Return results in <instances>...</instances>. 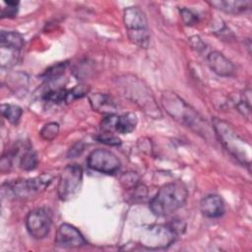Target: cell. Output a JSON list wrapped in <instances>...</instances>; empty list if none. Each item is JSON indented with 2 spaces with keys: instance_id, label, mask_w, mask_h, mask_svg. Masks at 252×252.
Instances as JSON below:
<instances>
[{
  "instance_id": "obj_1",
  "label": "cell",
  "mask_w": 252,
  "mask_h": 252,
  "mask_svg": "<svg viewBox=\"0 0 252 252\" xmlns=\"http://www.w3.org/2000/svg\"><path fill=\"white\" fill-rule=\"evenodd\" d=\"M160 101L162 107L174 120L200 135L207 134L208 125L206 121L177 94L165 91L161 94Z\"/></svg>"
},
{
  "instance_id": "obj_2",
  "label": "cell",
  "mask_w": 252,
  "mask_h": 252,
  "mask_svg": "<svg viewBox=\"0 0 252 252\" xmlns=\"http://www.w3.org/2000/svg\"><path fill=\"white\" fill-rule=\"evenodd\" d=\"M188 198L185 184L179 180L163 185L151 199L149 209L158 217L169 216L182 208Z\"/></svg>"
},
{
  "instance_id": "obj_3",
  "label": "cell",
  "mask_w": 252,
  "mask_h": 252,
  "mask_svg": "<svg viewBox=\"0 0 252 252\" xmlns=\"http://www.w3.org/2000/svg\"><path fill=\"white\" fill-rule=\"evenodd\" d=\"M185 223L181 220H172L165 224H151L143 227L139 243L141 246L151 249H164L170 246L185 230Z\"/></svg>"
},
{
  "instance_id": "obj_4",
  "label": "cell",
  "mask_w": 252,
  "mask_h": 252,
  "mask_svg": "<svg viewBox=\"0 0 252 252\" xmlns=\"http://www.w3.org/2000/svg\"><path fill=\"white\" fill-rule=\"evenodd\" d=\"M118 87L123 90L124 95L135 102L146 114L155 119L161 117L153 93L143 81L130 75L122 76L118 79Z\"/></svg>"
},
{
  "instance_id": "obj_5",
  "label": "cell",
  "mask_w": 252,
  "mask_h": 252,
  "mask_svg": "<svg viewBox=\"0 0 252 252\" xmlns=\"http://www.w3.org/2000/svg\"><path fill=\"white\" fill-rule=\"evenodd\" d=\"M213 128L217 137L238 161L242 164H250V146L238 136L232 127L225 121L219 118L213 119Z\"/></svg>"
},
{
  "instance_id": "obj_6",
  "label": "cell",
  "mask_w": 252,
  "mask_h": 252,
  "mask_svg": "<svg viewBox=\"0 0 252 252\" xmlns=\"http://www.w3.org/2000/svg\"><path fill=\"white\" fill-rule=\"evenodd\" d=\"M52 180L53 176L51 174L43 173L33 178L10 181L2 185V193L13 199L31 198L48 187Z\"/></svg>"
},
{
  "instance_id": "obj_7",
  "label": "cell",
  "mask_w": 252,
  "mask_h": 252,
  "mask_svg": "<svg viewBox=\"0 0 252 252\" xmlns=\"http://www.w3.org/2000/svg\"><path fill=\"white\" fill-rule=\"evenodd\" d=\"M123 21L129 39L141 48L150 44V31L145 13L138 7H127L123 12Z\"/></svg>"
},
{
  "instance_id": "obj_8",
  "label": "cell",
  "mask_w": 252,
  "mask_h": 252,
  "mask_svg": "<svg viewBox=\"0 0 252 252\" xmlns=\"http://www.w3.org/2000/svg\"><path fill=\"white\" fill-rule=\"evenodd\" d=\"M83 183V169L79 164L67 165L60 174L57 192L62 201L74 198L80 191Z\"/></svg>"
},
{
  "instance_id": "obj_9",
  "label": "cell",
  "mask_w": 252,
  "mask_h": 252,
  "mask_svg": "<svg viewBox=\"0 0 252 252\" xmlns=\"http://www.w3.org/2000/svg\"><path fill=\"white\" fill-rule=\"evenodd\" d=\"M88 166L97 172L113 175L120 169L119 158L110 151L97 149L93 151L87 158Z\"/></svg>"
},
{
  "instance_id": "obj_10",
  "label": "cell",
  "mask_w": 252,
  "mask_h": 252,
  "mask_svg": "<svg viewBox=\"0 0 252 252\" xmlns=\"http://www.w3.org/2000/svg\"><path fill=\"white\" fill-rule=\"evenodd\" d=\"M52 219L49 212L38 208L31 211L26 219V226L29 233L35 239L46 237L51 229Z\"/></svg>"
},
{
  "instance_id": "obj_11",
  "label": "cell",
  "mask_w": 252,
  "mask_h": 252,
  "mask_svg": "<svg viewBox=\"0 0 252 252\" xmlns=\"http://www.w3.org/2000/svg\"><path fill=\"white\" fill-rule=\"evenodd\" d=\"M138 123V118L135 113L127 112L121 115L109 114L106 115L101 123V129L104 132H118L121 134H128L135 130Z\"/></svg>"
},
{
  "instance_id": "obj_12",
  "label": "cell",
  "mask_w": 252,
  "mask_h": 252,
  "mask_svg": "<svg viewBox=\"0 0 252 252\" xmlns=\"http://www.w3.org/2000/svg\"><path fill=\"white\" fill-rule=\"evenodd\" d=\"M54 243L61 248H78L85 246L87 241L74 225L62 223L57 228Z\"/></svg>"
},
{
  "instance_id": "obj_13",
  "label": "cell",
  "mask_w": 252,
  "mask_h": 252,
  "mask_svg": "<svg viewBox=\"0 0 252 252\" xmlns=\"http://www.w3.org/2000/svg\"><path fill=\"white\" fill-rule=\"evenodd\" d=\"M207 63L210 69L221 77H229L234 73L233 63L220 51H212L207 55Z\"/></svg>"
},
{
  "instance_id": "obj_14",
  "label": "cell",
  "mask_w": 252,
  "mask_h": 252,
  "mask_svg": "<svg viewBox=\"0 0 252 252\" xmlns=\"http://www.w3.org/2000/svg\"><path fill=\"white\" fill-rule=\"evenodd\" d=\"M200 210L207 218H220L224 213V203L219 195L211 194L201 200Z\"/></svg>"
},
{
  "instance_id": "obj_15",
  "label": "cell",
  "mask_w": 252,
  "mask_h": 252,
  "mask_svg": "<svg viewBox=\"0 0 252 252\" xmlns=\"http://www.w3.org/2000/svg\"><path fill=\"white\" fill-rule=\"evenodd\" d=\"M90 103L94 110L109 115V114H115L117 110V105L113 98L106 94H93L89 95Z\"/></svg>"
},
{
  "instance_id": "obj_16",
  "label": "cell",
  "mask_w": 252,
  "mask_h": 252,
  "mask_svg": "<svg viewBox=\"0 0 252 252\" xmlns=\"http://www.w3.org/2000/svg\"><path fill=\"white\" fill-rule=\"evenodd\" d=\"M211 6L215 7L218 10H220L224 13L229 14H239L243 13L251 8L252 2L249 0L246 1H209Z\"/></svg>"
},
{
  "instance_id": "obj_17",
  "label": "cell",
  "mask_w": 252,
  "mask_h": 252,
  "mask_svg": "<svg viewBox=\"0 0 252 252\" xmlns=\"http://www.w3.org/2000/svg\"><path fill=\"white\" fill-rule=\"evenodd\" d=\"M21 50L7 45H0V63L2 68L14 66L20 57Z\"/></svg>"
},
{
  "instance_id": "obj_18",
  "label": "cell",
  "mask_w": 252,
  "mask_h": 252,
  "mask_svg": "<svg viewBox=\"0 0 252 252\" xmlns=\"http://www.w3.org/2000/svg\"><path fill=\"white\" fill-rule=\"evenodd\" d=\"M24 43H25L24 37L18 32H15V31L1 32L0 45H7V46L14 47L16 49L22 50V48L24 47Z\"/></svg>"
},
{
  "instance_id": "obj_19",
  "label": "cell",
  "mask_w": 252,
  "mask_h": 252,
  "mask_svg": "<svg viewBox=\"0 0 252 252\" xmlns=\"http://www.w3.org/2000/svg\"><path fill=\"white\" fill-rule=\"evenodd\" d=\"M1 113L10 123L16 125L22 117L23 109L19 105L3 103L1 105Z\"/></svg>"
},
{
  "instance_id": "obj_20",
  "label": "cell",
  "mask_w": 252,
  "mask_h": 252,
  "mask_svg": "<svg viewBox=\"0 0 252 252\" xmlns=\"http://www.w3.org/2000/svg\"><path fill=\"white\" fill-rule=\"evenodd\" d=\"M67 97H68V90L66 89H52L48 90L43 94L42 98L45 101L52 102V103H67Z\"/></svg>"
},
{
  "instance_id": "obj_21",
  "label": "cell",
  "mask_w": 252,
  "mask_h": 252,
  "mask_svg": "<svg viewBox=\"0 0 252 252\" xmlns=\"http://www.w3.org/2000/svg\"><path fill=\"white\" fill-rule=\"evenodd\" d=\"M37 161L36 153L32 148H28L21 157L20 166L24 170H32L36 167Z\"/></svg>"
},
{
  "instance_id": "obj_22",
  "label": "cell",
  "mask_w": 252,
  "mask_h": 252,
  "mask_svg": "<svg viewBox=\"0 0 252 252\" xmlns=\"http://www.w3.org/2000/svg\"><path fill=\"white\" fill-rule=\"evenodd\" d=\"M58 133H59V124L56 122H49L41 128L39 135L45 141H52L53 139H55Z\"/></svg>"
},
{
  "instance_id": "obj_23",
  "label": "cell",
  "mask_w": 252,
  "mask_h": 252,
  "mask_svg": "<svg viewBox=\"0 0 252 252\" xmlns=\"http://www.w3.org/2000/svg\"><path fill=\"white\" fill-rule=\"evenodd\" d=\"M66 67H67L66 62H61L56 65H53L44 72L43 77L45 80H56L57 78H59L64 74Z\"/></svg>"
},
{
  "instance_id": "obj_24",
  "label": "cell",
  "mask_w": 252,
  "mask_h": 252,
  "mask_svg": "<svg viewBox=\"0 0 252 252\" xmlns=\"http://www.w3.org/2000/svg\"><path fill=\"white\" fill-rule=\"evenodd\" d=\"M90 92V87L87 85H79L73 88L72 90H68V97H67V103L72 102L73 100L77 98H81L85 95H87Z\"/></svg>"
},
{
  "instance_id": "obj_25",
  "label": "cell",
  "mask_w": 252,
  "mask_h": 252,
  "mask_svg": "<svg viewBox=\"0 0 252 252\" xmlns=\"http://www.w3.org/2000/svg\"><path fill=\"white\" fill-rule=\"evenodd\" d=\"M132 190V194H131V198L133 202H143L148 195V190L147 187L144 184L138 183L136 186H134L133 188L129 189Z\"/></svg>"
},
{
  "instance_id": "obj_26",
  "label": "cell",
  "mask_w": 252,
  "mask_h": 252,
  "mask_svg": "<svg viewBox=\"0 0 252 252\" xmlns=\"http://www.w3.org/2000/svg\"><path fill=\"white\" fill-rule=\"evenodd\" d=\"M180 15L183 20V23L186 26H194L199 22L198 15L195 12H193L191 9H188V8L180 9Z\"/></svg>"
},
{
  "instance_id": "obj_27",
  "label": "cell",
  "mask_w": 252,
  "mask_h": 252,
  "mask_svg": "<svg viewBox=\"0 0 252 252\" xmlns=\"http://www.w3.org/2000/svg\"><path fill=\"white\" fill-rule=\"evenodd\" d=\"M5 8H2L1 17L2 18H14L18 13L19 2L18 1H5Z\"/></svg>"
},
{
  "instance_id": "obj_28",
  "label": "cell",
  "mask_w": 252,
  "mask_h": 252,
  "mask_svg": "<svg viewBox=\"0 0 252 252\" xmlns=\"http://www.w3.org/2000/svg\"><path fill=\"white\" fill-rule=\"evenodd\" d=\"M120 181L125 189H131L139 183V176L135 172H125L120 177Z\"/></svg>"
},
{
  "instance_id": "obj_29",
  "label": "cell",
  "mask_w": 252,
  "mask_h": 252,
  "mask_svg": "<svg viewBox=\"0 0 252 252\" xmlns=\"http://www.w3.org/2000/svg\"><path fill=\"white\" fill-rule=\"evenodd\" d=\"M95 139L103 144L109 145V146H118L121 144V140L114 136L111 132H104L103 134H100L95 137Z\"/></svg>"
},
{
  "instance_id": "obj_30",
  "label": "cell",
  "mask_w": 252,
  "mask_h": 252,
  "mask_svg": "<svg viewBox=\"0 0 252 252\" xmlns=\"http://www.w3.org/2000/svg\"><path fill=\"white\" fill-rule=\"evenodd\" d=\"M189 41H190V44H191L192 48L195 49L198 52H202V51H204L206 49L205 42L199 36H197V35H194V36L190 37Z\"/></svg>"
}]
</instances>
